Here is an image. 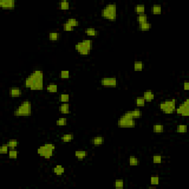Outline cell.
<instances>
[{
	"label": "cell",
	"mask_w": 189,
	"mask_h": 189,
	"mask_svg": "<svg viewBox=\"0 0 189 189\" xmlns=\"http://www.w3.org/2000/svg\"><path fill=\"white\" fill-rule=\"evenodd\" d=\"M53 172L56 176H62L65 173V169L62 165H56L53 168Z\"/></svg>",
	"instance_id": "obj_19"
},
{
	"label": "cell",
	"mask_w": 189,
	"mask_h": 189,
	"mask_svg": "<svg viewBox=\"0 0 189 189\" xmlns=\"http://www.w3.org/2000/svg\"><path fill=\"white\" fill-rule=\"evenodd\" d=\"M101 15L104 19L110 22H114L117 19V5L114 2L106 5L101 10Z\"/></svg>",
	"instance_id": "obj_3"
},
{
	"label": "cell",
	"mask_w": 189,
	"mask_h": 189,
	"mask_svg": "<svg viewBox=\"0 0 189 189\" xmlns=\"http://www.w3.org/2000/svg\"><path fill=\"white\" fill-rule=\"evenodd\" d=\"M74 140V135L72 133H66V134H64L62 137H61V140L64 143H69V142L72 141Z\"/></svg>",
	"instance_id": "obj_23"
},
{
	"label": "cell",
	"mask_w": 189,
	"mask_h": 189,
	"mask_svg": "<svg viewBox=\"0 0 189 189\" xmlns=\"http://www.w3.org/2000/svg\"><path fill=\"white\" fill-rule=\"evenodd\" d=\"M9 96L11 98H19L22 96V91L19 87H12L9 89Z\"/></svg>",
	"instance_id": "obj_11"
},
{
	"label": "cell",
	"mask_w": 189,
	"mask_h": 189,
	"mask_svg": "<svg viewBox=\"0 0 189 189\" xmlns=\"http://www.w3.org/2000/svg\"><path fill=\"white\" fill-rule=\"evenodd\" d=\"M61 36H62V34L60 33L53 31V32L49 33V35H48V37H49V41H56L61 38Z\"/></svg>",
	"instance_id": "obj_24"
},
{
	"label": "cell",
	"mask_w": 189,
	"mask_h": 189,
	"mask_svg": "<svg viewBox=\"0 0 189 189\" xmlns=\"http://www.w3.org/2000/svg\"><path fill=\"white\" fill-rule=\"evenodd\" d=\"M175 112L177 114L182 117L189 116V99L186 98L183 102L181 103L178 107L176 108Z\"/></svg>",
	"instance_id": "obj_8"
},
{
	"label": "cell",
	"mask_w": 189,
	"mask_h": 189,
	"mask_svg": "<svg viewBox=\"0 0 189 189\" xmlns=\"http://www.w3.org/2000/svg\"><path fill=\"white\" fill-rule=\"evenodd\" d=\"M46 89L50 93H56L58 92V85L56 84H49L47 86Z\"/></svg>",
	"instance_id": "obj_31"
},
{
	"label": "cell",
	"mask_w": 189,
	"mask_h": 189,
	"mask_svg": "<svg viewBox=\"0 0 189 189\" xmlns=\"http://www.w3.org/2000/svg\"><path fill=\"white\" fill-rule=\"evenodd\" d=\"M126 113L128 114H129L133 118H135V119L140 118L142 116V112L139 108H136V109H134L132 110L126 111Z\"/></svg>",
	"instance_id": "obj_16"
},
{
	"label": "cell",
	"mask_w": 189,
	"mask_h": 189,
	"mask_svg": "<svg viewBox=\"0 0 189 189\" xmlns=\"http://www.w3.org/2000/svg\"><path fill=\"white\" fill-rule=\"evenodd\" d=\"M70 76V72L69 70H62L60 72V78L62 79H68Z\"/></svg>",
	"instance_id": "obj_41"
},
{
	"label": "cell",
	"mask_w": 189,
	"mask_h": 189,
	"mask_svg": "<svg viewBox=\"0 0 189 189\" xmlns=\"http://www.w3.org/2000/svg\"><path fill=\"white\" fill-rule=\"evenodd\" d=\"M160 184V177L157 174H154V175L151 176L150 178V185L152 187L155 188V186H158Z\"/></svg>",
	"instance_id": "obj_25"
},
{
	"label": "cell",
	"mask_w": 189,
	"mask_h": 189,
	"mask_svg": "<svg viewBox=\"0 0 189 189\" xmlns=\"http://www.w3.org/2000/svg\"><path fill=\"white\" fill-rule=\"evenodd\" d=\"M134 70L135 72L142 71L143 69L145 68V64L141 61H135L134 62Z\"/></svg>",
	"instance_id": "obj_22"
},
{
	"label": "cell",
	"mask_w": 189,
	"mask_h": 189,
	"mask_svg": "<svg viewBox=\"0 0 189 189\" xmlns=\"http://www.w3.org/2000/svg\"><path fill=\"white\" fill-rule=\"evenodd\" d=\"M56 146L53 143H44L40 146L37 149V154L40 157H44L45 160H49L54 154Z\"/></svg>",
	"instance_id": "obj_5"
},
{
	"label": "cell",
	"mask_w": 189,
	"mask_h": 189,
	"mask_svg": "<svg viewBox=\"0 0 189 189\" xmlns=\"http://www.w3.org/2000/svg\"><path fill=\"white\" fill-rule=\"evenodd\" d=\"M56 124L58 126H65L67 125V119L66 118H61L56 122Z\"/></svg>",
	"instance_id": "obj_37"
},
{
	"label": "cell",
	"mask_w": 189,
	"mask_h": 189,
	"mask_svg": "<svg viewBox=\"0 0 189 189\" xmlns=\"http://www.w3.org/2000/svg\"><path fill=\"white\" fill-rule=\"evenodd\" d=\"M147 21H148V17L147 14H143L137 16V22L138 23H143V22H147Z\"/></svg>",
	"instance_id": "obj_35"
},
{
	"label": "cell",
	"mask_w": 189,
	"mask_h": 189,
	"mask_svg": "<svg viewBox=\"0 0 189 189\" xmlns=\"http://www.w3.org/2000/svg\"><path fill=\"white\" fill-rule=\"evenodd\" d=\"M7 145L10 148H16L19 145V141L16 139H10L7 142Z\"/></svg>",
	"instance_id": "obj_33"
},
{
	"label": "cell",
	"mask_w": 189,
	"mask_h": 189,
	"mask_svg": "<svg viewBox=\"0 0 189 189\" xmlns=\"http://www.w3.org/2000/svg\"><path fill=\"white\" fill-rule=\"evenodd\" d=\"M105 142L104 138L101 135H98V136L93 137L90 140V143L94 146H100L103 145Z\"/></svg>",
	"instance_id": "obj_12"
},
{
	"label": "cell",
	"mask_w": 189,
	"mask_h": 189,
	"mask_svg": "<svg viewBox=\"0 0 189 189\" xmlns=\"http://www.w3.org/2000/svg\"><path fill=\"white\" fill-rule=\"evenodd\" d=\"M63 30L64 31H65V32H71V31L74 30V28L73 27H70V25H68V24H66V22H64L63 24Z\"/></svg>",
	"instance_id": "obj_42"
},
{
	"label": "cell",
	"mask_w": 189,
	"mask_h": 189,
	"mask_svg": "<svg viewBox=\"0 0 189 189\" xmlns=\"http://www.w3.org/2000/svg\"><path fill=\"white\" fill-rule=\"evenodd\" d=\"M84 33H85V34L87 36H89V37H98L99 35V31L98 30H97L95 27H87L84 30Z\"/></svg>",
	"instance_id": "obj_13"
},
{
	"label": "cell",
	"mask_w": 189,
	"mask_h": 189,
	"mask_svg": "<svg viewBox=\"0 0 189 189\" xmlns=\"http://www.w3.org/2000/svg\"><path fill=\"white\" fill-rule=\"evenodd\" d=\"M70 2L67 0H63L62 2H60L59 3V7L61 10H66L70 9Z\"/></svg>",
	"instance_id": "obj_34"
},
{
	"label": "cell",
	"mask_w": 189,
	"mask_h": 189,
	"mask_svg": "<svg viewBox=\"0 0 189 189\" xmlns=\"http://www.w3.org/2000/svg\"><path fill=\"white\" fill-rule=\"evenodd\" d=\"M152 162L154 164H160L163 162V157L161 155H154L152 157Z\"/></svg>",
	"instance_id": "obj_39"
},
{
	"label": "cell",
	"mask_w": 189,
	"mask_h": 189,
	"mask_svg": "<svg viewBox=\"0 0 189 189\" xmlns=\"http://www.w3.org/2000/svg\"><path fill=\"white\" fill-rule=\"evenodd\" d=\"M183 89L185 91H188L189 90V81H185L183 83Z\"/></svg>",
	"instance_id": "obj_43"
},
{
	"label": "cell",
	"mask_w": 189,
	"mask_h": 189,
	"mask_svg": "<svg viewBox=\"0 0 189 189\" xmlns=\"http://www.w3.org/2000/svg\"><path fill=\"white\" fill-rule=\"evenodd\" d=\"M88 156V152L85 150H77L75 152V157L78 160H84Z\"/></svg>",
	"instance_id": "obj_14"
},
{
	"label": "cell",
	"mask_w": 189,
	"mask_h": 189,
	"mask_svg": "<svg viewBox=\"0 0 189 189\" xmlns=\"http://www.w3.org/2000/svg\"><path fill=\"white\" fill-rule=\"evenodd\" d=\"M32 114V103L28 100H25L20 103L14 111L15 117H28Z\"/></svg>",
	"instance_id": "obj_4"
},
{
	"label": "cell",
	"mask_w": 189,
	"mask_h": 189,
	"mask_svg": "<svg viewBox=\"0 0 189 189\" xmlns=\"http://www.w3.org/2000/svg\"><path fill=\"white\" fill-rule=\"evenodd\" d=\"M24 86L31 91H41L44 89V72L35 70L24 79Z\"/></svg>",
	"instance_id": "obj_1"
},
{
	"label": "cell",
	"mask_w": 189,
	"mask_h": 189,
	"mask_svg": "<svg viewBox=\"0 0 189 189\" xmlns=\"http://www.w3.org/2000/svg\"><path fill=\"white\" fill-rule=\"evenodd\" d=\"M135 105L139 107H143L146 104V101L145 99L143 98V96H139V97H137L135 100Z\"/></svg>",
	"instance_id": "obj_28"
},
{
	"label": "cell",
	"mask_w": 189,
	"mask_h": 189,
	"mask_svg": "<svg viewBox=\"0 0 189 189\" xmlns=\"http://www.w3.org/2000/svg\"><path fill=\"white\" fill-rule=\"evenodd\" d=\"M117 125L120 128H135L136 126V120L125 112L118 119Z\"/></svg>",
	"instance_id": "obj_7"
},
{
	"label": "cell",
	"mask_w": 189,
	"mask_h": 189,
	"mask_svg": "<svg viewBox=\"0 0 189 189\" xmlns=\"http://www.w3.org/2000/svg\"><path fill=\"white\" fill-rule=\"evenodd\" d=\"M164 131V126L161 123H156L153 126V132L160 134Z\"/></svg>",
	"instance_id": "obj_30"
},
{
	"label": "cell",
	"mask_w": 189,
	"mask_h": 189,
	"mask_svg": "<svg viewBox=\"0 0 189 189\" xmlns=\"http://www.w3.org/2000/svg\"><path fill=\"white\" fill-rule=\"evenodd\" d=\"M8 157L11 160H16L19 154V152L16 148H10L8 152Z\"/></svg>",
	"instance_id": "obj_29"
},
{
	"label": "cell",
	"mask_w": 189,
	"mask_h": 189,
	"mask_svg": "<svg viewBox=\"0 0 189 189\" xmlns=\"http://www.w3.org/2000/svg\"><path fill=\"white\" fill-rule=\"evenodd\" d=\"M60 112L63 114H68L70 113V104L69 103H62L59 106Z\"/></svg>",
	"instance_id": "obj_20"
},
{
	"label": "cell",
	"mask_w": 189,
	"mask_h": 189,
	"mask_svg": "<svg viewBox=\"0 0 189 189\" xmlns=\"http://www.w3.org/2000/svg\"><path fill=\"white\" fill-rule=\"evenodd\" d=\"M146 7L144 4H138L135 5V12L137 15H140V14H145Z\"/></svg>",
	"instance_id": "obj_21"
},
{
	"label": "cell",
	"mask_w": 189,
	"mask_h": 189,
	"mask_svg": "<svg viewBox=\"0 0 189 189\" xmlns=\"http://www.w3.org/2000/svg\"><path fill=\"white\" fill-rule=\"evenodd\" d=\"M128 163L131 166H137L140 163V160L135 156H130L128 159Z\"/></svg>",
	"instance_id": "obj_27"
},
{
	"label": "cell",
	"mask_w": 189,
	"mask_h": 189,
	"mask_svg": "<svg viewBox=\"0 0 189 189\" xmlns=\"http://www.w3.org/2000/svg\"><path fill=\"white\" fill-rule=\"evenodd\" d=\"M93 48V41L89 39H85L75 44V49L81 56H87L90 54Z\"/></svg>",
	"instance_id": "obj_2"
},
{
	"label": "cell",
	"mask_w": 189,
	"mask_h": 189,
	"mask_svg": "<svg viewBox=\"0 0 189 189\" xmlns=\"http://www.w3.org/2000/svg\"><path fill=\"white\" fill-rule=\"evenodd\" d=\"M0 7L4 10H14L16 7L15 0H1Z\"/></svg>",
	"instance_id": "obj_10"
},
{
	"label": "cell",
	"mask_w": 189,
	"mask_h": 189,
	"mask_svg": "<svg viewBox=\"0 0 189 189\" xmlns=\"http://www.w3.org/2000/svg\"><path fill=\"white\" fill-rule=\"evenodd\" d=\"M162 5L160 4H154L151 7V13L153 15H160L162 14Z\"/></svg>",
	"instance_id": "obj_18"
},
{
	"label": "cell",
	"mask_w": 189,
	"mask_h": 189,
	"mask_svg": "<svg viewBox=\"0 0 189 189\" xmlns=\"http://www.w3.org/2000/svg\"><path fill=\"white\" fill-rule=\"evenodd\" d=\"M152 23L149 21L143 22V23H139L138 24V29L140 31H148L152 28Z\"/></svg>",
	"instance_id": "obj_17"
},
{
	"label": "cell",
	"mask_w": 189,
	"mask_h": 189,
	"mask_svg": "<svg viewBox=\"0 0 189 189\" xmlns=\"http://www.w3.org/2000/svg\"><path fill=\"white\" fill-rule=\"evenodd\" d=\"M114 186L117 189H122L124 188V180L121 179L116 180L114 182Z\"/></svg>",
	"instance_id": "obj_36"
},
{
	"label": "cell",
	"mask_w": 189,
	"mask_h": 189,
	"mask_svg": "<svg viewBox=\"0 0 189 189\" xmlns=\"http://www.w3.org/2000/svg\"><path fill=\"white\" fill-rule=\"evenodd\" d=\"M143 98L145 99L146 102H152L154 99L155 95L153 91L148 89V90H146L143 92Z\"/></svg>",
	"instance_id": "obj_15"
},
{
	"label": "cell",
	"mask_w": 189,
	"mask_h": 189,
	"mask_svg": "<svg viewBox=\"0 0 189 189\" xmlns=\"http://www.w3.org/2000/svg\"><path fill=\"white\" fill-rule=\"evenodd\" d=\"M66 24L70 25V27L75 28V27H78L79 25V21L75 18H69L65 21Z\"/></svg>",
	"instance_id": "obj_26"
},
{
	"label": "cell",
	"mask_w": 189,
	"mask_h": 189,
	"mask_svg": "<svg viewBox=\"0 0 189 189\" xmlns=\"http://www.w3.org/2000/svg\"><path fill=\"white\" fill-rule=\"evenodd\" d=\"M9 148H10L7 145V143L6 144H2L0 146V154H8L9 150H10Z\"/></svg>",
	"instance_id": "obj_40"
},
{
	"label": "cell",
	"mask_w": 189,
	"mask_h": 189,
	"mask_svg": "<svg viewBox=\"0 0 189 189\" xmlns=\"http://www.w3.org/2000/svg\"><path fill=\"white\" fill-rule=\"evenodd\" d=\"M60 101L62 103H69V101H70V95L67 93L61 94Z\"/></svg>",
	"instance_id": "obj_38"
},
{
	"label": "cell",
	"mask_w": 189,
	"mask_h": 189,
	"mask_svg": "<svg viewBox=\"0 0 189 189\" xmlns=\"http://www.w3.org/2000/svg\"><path fill=\"white\" fill-rule=\"evenodd\" d=\"M176 131L177 133H180V134H184L188 131V126L186 124H179L177 126V129Z\"/></svg>",
	"instance_id": "obj_32"
},
{
	"label": "cell",
	"mask_w": 189,
	"mask_h": 189,
	"mask_svg": "<svg viewBox=\"0 0 189 189\" xmlns=\"http://www.w3.org/2000/svg\"><path fill=\"white\" fill-rule=\"evenodd\" d=\"M100 83L104 87L115 88L118 86V79L116 77H104L101 79Z\"/></svg>",
	"instance_id": "obj_9"
},
{
	"label": "cell",
	"mask_w": 189,
	"mask_h": 189,
	"mask_svg": "<svg viewBox=\"0 0 189 189\" xmlns=\"http://www.w3.org/2000/svg\"><path fill=\"white\" fill-rule=\"evenodd\" d=\"M176 104H177V101L175 98L167 99V100L161 101L159 104V108L164 114H171L175 112V109L177 108Z\"/></svg>",
	"instance_id": "obj_6"
}]
</instances>
